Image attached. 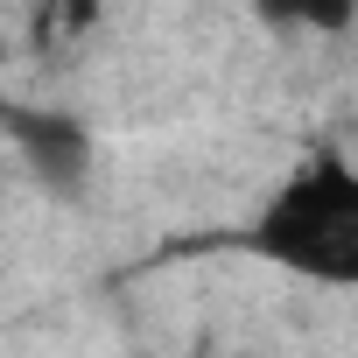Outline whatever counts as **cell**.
<instances>
[{
    "mask_svg": "<svg viewBox=\"0 0 358 358\" xmlns=\"http://www.w3.org/2000/svg\"><path fill=\"white\" fill-rule=\"evenodd\" d=\"M239 246L267 267L309 274V281H358V169L323 148L260 204V218L239 232Z\"/></svg>",
    "mask_w": 358,
    "mask_h": 358,
    "instance_id": "obj_1",
    "label": "cell"
},
{
    "mask_svg": "<svg viewBox=\"0 0 358 358\" xmlns=\"http://www.w3.org/2000/svg\"><path fill=\"white\" fill-rule=\"evenodd\" d=\"M15 134H22L29 169L50 190H64V197L85 190V176H92V127L78 113H15Z\"/></svg>",
    "mask_w": 358,
    "mask_h": 358,
    "instance_id": "obj_2",
    "label": "cell"
},
{
    "mask_svg": "<svg viewBox=\"0 0 358 358\" xmlns=\"http://www.w3.org/2000/svg\"><path fill=\"white\" fill-rule=\"evenodd\" d=\"M253 15L267 29H316V36H344L358 22V0H253Z\"/></svg>",
    "mask_w": 358,
    "mask_h": 358,
    "instance_id": "obj_3",
    "label": "cell"
}]
</instances>
